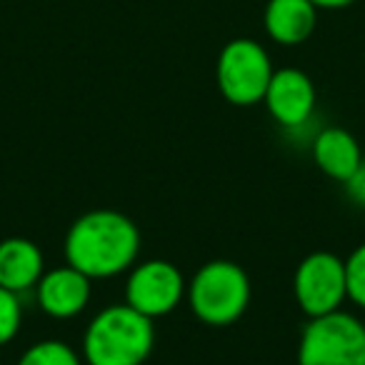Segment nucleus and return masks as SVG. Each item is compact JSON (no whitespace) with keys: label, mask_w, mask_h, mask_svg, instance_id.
<instances>
[{"label":"nucleus","mask_w":365,"mask_h":365,"mask_svg":"<svg viewBox=\"0 0 365 365\" xmlns=\"http://www.w3.org/2000/svg\"><path fill=\"white\" fill-rule=\"evenodd\" d=\"M66 260L91 280L115 278L135 265L140 233L120 210L96 208L83 213L68 228Z\"/></svg>","instance_id":"1"},{"label":"nucleus","mask_w":365,"mask_h":365,"mask_svg":"<svg viewBox=\"0 0 365 365\" xmlns=\"http://www.w3.org/2000/svg\"><path fill=\"white\" fill-rule=\"evenodd\" d=\"M155 345V328L148 315L130 305H108L88 323L83 358L88 365H143Z\"/></svg>","instance_id":"2"},{"label":"nucleus","mask_w":365,"mask_h":365,"mask_svg":"<svg viewBox=\"0 0 365 365\" xmlns=\"http://www.w3.org/2000/svg\"><path fill=\"white\" fill-rule=\"evenodd\" d=\"M185 295H188L190 310L200 323L225 328L248 310L250 280L238 263L210 260L195 270Z\"/></svg>","instance_id":"3"},{"label":"nucleus","mask_w":365,"mask_h":365,"mask_svg":"<svg viewBox=\"0 0 365 365\" xmlns=\"http://www.w3.org/2000/svg\"><path fill=\"white\" fill-rule=\"evenodd\" d=\"M298 365H365V325L343 310L310 318L300 333Z\"/></svg>","instance_id":"4"},{"label":"nucleus","mask_w":365,"mask_h":365,"mask_svg":"<svg viewBox=\"0 0 365 365\" xmlns=\"http://www.w3.org/2000/svg\"><path fill=\"white\" fill-rule=\"evenodd\" d=\"M273 73L268 51L253 38H235L225 43L215 63L220 96L240 108L263 101Z\"/></svg>","instance_id":"5"},{"label":"nucleus","mask_w":365,"mask_h":365,"mask_svg":"<svg viewBox=\"0 0 365 365\" xmlns=\"http://www.w3.org/2000/svg\"><path fill=\"white\" fill-rule=\"evenodd\" d=\"M293 295L308 318H320L340 310L343 300H348L345 260L328 250L310 253L295 268Z\"/></svg>","instance_id":"6"},{"label":"nucleus","mask_w":365,"mask_h":365,"mask_svg":"<svg viewBox=\"0 0 365 365\" xmlns=\"http://www.w3.org/2000/svg\"><path fill=\"white\" fill-rule=\"evenodd\" d=\"M188 285L182 273L168 260H145L130 268L125 280V303L150 320L173 313Z\"/></svg>","instance_id":"7"},{"label":"nucleus","mask_w":365,"mask_h":365,"mask_svg":"<svg viewBox=\"0 0 365 365\" xmlns=\"http://www.w3.org/2000/svg\"><path fill=\"white\" fill-rule=\"evenodd\" d=\"M263 103L283 128H303L315 110V86L298 68H280L270 78Z\"/></svg>","instance_id":"8"},{"label":"nucleus","mask_w":365,"mask_h":365,"mask_svg":"<svg viewBox=\"0 0 365 365\" xmlns=\"http://www.w3.org/2000/svg\"><path fill=\"white\" fill-rule=\"evenodd\" d=\"M36 293L43 313L58 320H68L86 310L91 300V278L66 263L61 268L46 270L38 280Z\"/></svg>","instance_id":"9"},{"label":"nucleus","mask_w":365,"mask_h":365,"mask_svg":"<svg viewBox=\"0 0 365 365\" xmlns=\"http://www.w3.org/2000/svg\"><path fill=\"white\" fill-rule=\"evenodd\" d=\"M318 8L310 0H268L263 13L265 33L278 46H300L315 31Z\"/></svg>","instance_id":"10"},{"label":"nucleus","mask_w":365,"mask_h":365,"mask_svg":"<svg viewBox=\"0 0 365 365\" xmlns=\"http://www.w3.org/2000/svg\"><path fill=\"white\" fill-rule=\"evenodd\" d=\"M43 250L28 238L0 240V288L23 293L38 285L46 273Z\"/></svg>","instance_id":"11"},{"label":"nucleus","mask_w":365,"mask_h":365,"mask_svg":"<svg viewBox=\"0 0 365 365\" xmlns=\"http://www.w3.org/2000/svg\"><path fill=\"white\" fill-rule=\"evenodd\" d=\"M313 160L333 180L345 182L363 163V153L355 135L345 128H325L313 140Z\"/></svg>","instance_id":"12"},{"label":"nucleus","mask_w":365,"mask_h":365,"mask_svg":"<svg viewBox=\"0 0 365 365\" xmlns=\"http://www.w3.org/2000/svg\"><path fill=\"white\" fill-rule=\"evenodd\" d=\"M18 365H81V355L63 340H41L21 355Z\"/></svg>","instance_id":"13"},{"label":"nucleus","mask_w":365,"mask_h":365,"mask_svg":"<svg viewBox=\"0 0 365 365\" xmlns=\"http://www.w3.org/2000/svg\"><path fill=\"white\" fill-rule=\"evenodd\" d=\"M345 285L348 300H353L358 308H365V243H360L345 258Z\"/></svg>","instance_id":"14"},{"label":"nucleus","mask_w":365,"mask_h":365,"mask_svg":"<svg viewBox=\"0 0 365 365\" xmlns=\"http://www.w3.org/2000/svg\"><path fill=\"white\" fill-rule=\"evenodd\" d=\"M23 320V308L21 300H18V293L8 288H0V345L11 343L18 335V328H21Z\"/></svg>","instance_id":"15"},{"label":"nucleus","mask_w":365,"mask_h":365,"mask_svg":"<svg viewBox=\"0 0 365 365\" xmlns=\"http://www.w3.org/2000/svg\"><path fill=\"white\" fill-rule=\"evenodd\" d=\"M343 185H345V193H348V198L353 200L355 205L365 208V158H363V163L355 168L353 175L343 182Z\"/></svg>","instance_id":"16"},{"label":"nucleus","mask_w":365,"mask_h":365,"mask_svg":"<svg viewBox=\"0 0 365 365\" xmlns=\"http://www.w3.org/2000/svg\"><path fill=\"white\" fill-rule=\"evenodd\" d=\"M318 11H340V8H348L358 0H310Z\"/></svg>","instance_id":"17"}]
</instances>
